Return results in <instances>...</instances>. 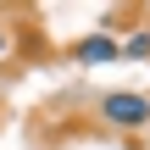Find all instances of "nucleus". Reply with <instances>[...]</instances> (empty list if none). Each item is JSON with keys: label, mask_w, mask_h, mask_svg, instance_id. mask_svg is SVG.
I'll return each mask as SVG.
<instances>
[{"label": "nucleus", "mask_w": 150, "mask_h": 150, "mask_svg": "<svg viewBox=\"0 0 150 150\" xmlns=\"http://www.w3.org/2000/svg\"><path fill=\"white\" fill-rule=\"evenodd\" d=\"M128 56H150V33H134L128 39Z\"/></svg>", "instance_id": "nucleus-3"}, {"label": "nucleus", "mask_w": 150, "mask_h": 150, "mask_svg": "<svg viewBox=\"0 0 150 150\" xmlns=\"http://www.w3.org/2000/svg\"><path fill=\"white\" fill-rule=\"evenodd\" d=\"M100 117L111 122V128H145L150 122V95H139V89H111L106 100H100Z\"/></svg>", "instance_id": "nucleus-1"}, {"label": "nucleus", "mask_w": 150, "mask_h": 150, "mask_svg": "<svg viewBox=\"0 0 150 150\" xmlns=\"http://www.w3.org/2000/svg\"><path fill=\"white\" fill-rule=\"evenodd\" d=\"M0 56H6V28H0Z\"/></svg>", "instance_id": "nucleus-4"}, {"label": "nucleus", "mask_w": 150, "mask_h": 150, "mask_svg": "<svg viewBox=\"0 0 150 150\" xmlns=\"http://www.w3.org/2000/svg\"><path fill=\"white\" fill-rule=\"evenodd\" d=\"M72 61H83V67L117 61V39H106V33H89V39H78V45H72Z\"/></svg>", "instance_id": "nucleus-2"}]
</instances>
